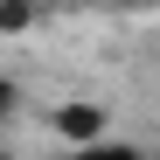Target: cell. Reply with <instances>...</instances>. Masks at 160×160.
Instances as JSON below:
<instances>
[{"label": "cell", "instance_id": "277c9868", "mask_svg": "<svg viewBox=\"0 0 160 160\" xmlns=\"http://www.w3.org/2000/svg\"><path fill=\"white\" fill-rule=\"evenodd\" d=\"M14 104H21V84H14V77H0V125L14 118Z\"/></svg>", "mask_w": 160, "mask_h": 160}, {"label": "cell", "instance_id": "5b68a950", "mask_svg": "<svg viewBox=\"0 0 160 160\" xmlns=\"http://www.w3.org/2000/svg\"><path fill=\"white\" fill-rule=\"evenodd\" d=\"M0 160H7V146H0Z\"/></svg>", "mask_w": 160, "mask_h": 160}, {"label": "cell", "instance_id": "6da1fadb", "mask_svg": "<svg viewBox=\"0 0 160 160\" xmlns=\"http://www.w3.org/2000/svg\"><path fill=\"white\" fill-rule=\"evenodd\" d=\"M49 125H56L70 146H98V139H104V112H98V104H77V98L56 104V112H49Z\"/></svg>", "mask_w": 160, "mask_h": 160}, {"label": "cell", "instance_id": "7a4b0ae2", "mask_svg": "<svg viewBox=\"0 0 160 160\" xmlns=\"http://www.w3.org/2000/svg\"><path fill=\"white\" fill-rule=\"evenodd\" d=\"M49 160H146V153L125 146V139H98V146H70V153H49Z\"/></svg>", "mask_w": 160, "mask_h": 160}, {"label": "cell", "instance_id": "3957f363", "mask_svg": "<svg viewBox=\"0 0 160 160\" xmlns=\"http://www.w3.org/2000/svg\"><path fill=\"white\" fill-rule=\"evenodd\" d=\"M28 28H35L28 7H0V35H28Z\"/></svg>", "mask_w": 160, "mask_h": 160}]
</instances>
